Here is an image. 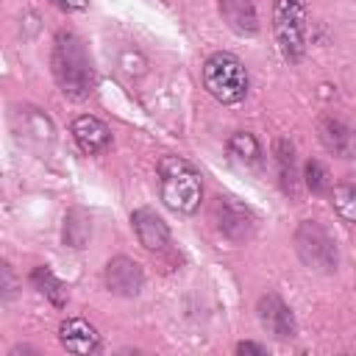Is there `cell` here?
<instances>
[{
	"instance_id": "30bf717a",
	"label": "cell",
	"mask_w": 356,
	"mask_h": 356,
	"mask_svg": "<svg viewBox=\"0 0 356 356\" xmlns=\"http://www.w3.org/2000/svg\"><path fill=\"white\" fill-rule=\"evenodd\" d=\"M58 342L70 353H78V356H89V353L100 350V334L83 317H67L58 325Z\"/></svg>"
},
{
	"instance_id": "52a82bcc",
	"label": "cell",
	"mask_w": 356,
	"mask_h": 356,
	"mask_svg": "<svg viewBox=\"0 0 356 356\" xmlns=\"http://www.w3.org/2000/svg\"><path fill=\"white\" fill-rule=\"evenodd\" d=\"M103 281H106V289L111 295H120V298H134L142 292L145 286V273L139 267V261L128 259V256H114L106 270H103Z\"/></svg>"
},
{
	"instance_id": "4fadbf2b",
	"label": "cell",
	"mask_w": 356,
	"mask_h": 356,
	"mask_svg": "<svg viewBox=\"0 0 356 356\" xmlns=\"http://www.w3.org/2000/svg\"><path fill=\"white\" fill-rule=\"evenodd\" d=\"M217 8L234 33H239V36L259 33V14H256L253 0H217Z\"/></svg>"
},
{
	"instance_id": "9c48e42d",
	"label": "cell",
	"mask_w": 356,
	"mask_h": 356,
	"mask_svg": "<svg viewBox=\"0 0 356 356\" xmlns=\"http://www.w3.org/2000/svg\"><path fill=\"white\" fill-rule=\"evenodd\" d=\"M317 136H320V145L339 156V159H356V128L348 125L345 120L334 117V114H325L317 120Z\"/></svg>"
},
{
	"instance_id": "3957f363",
	"label": "cell",
	"mask_w": 356,
	"mask_h": 356,
	"mask_svg": "<svg viewBox=\"0 0 356 356\" xmlns=\"http://www.w3.org/2000/svg\"><path fill=\"white\" fill-rule=\"evenodd\" d=\"M203 86L217 103L234 106L248 95V70L234 53H211L203 64Z\"/></svg>"
},
{
	"instance_id": "7c38bea8",
	"label": "cell",
	"mask_w": 356,
	"mask_h": 356,
	"mask_svg": "<svg viewBox=\"0 0 356 356\" xmlns=\"http://www.w3.org/2000/svg\"><path fill=\"white\" fill-rule=\"evenodd\" d=\"M70 131H72V139L78 142V147H81L83 153H89V156L103 153V150L108 147V142H111L108 125H106L103 120L92 117V114H81V117H75Z\"/></svg>"
},
{
	"instance_id": "8fae6325",
	"label": "cell",
	"mask_w": 356,
	"mask_h": 356,
	"mask_svg": "<svg viewBox=\"0 0 356 356\" xmlns=\"http://www.w3.org/2000/svg\"><path fill=\"white\" fill-rule=\"evenodd\" d=\"M131 225H134V234H136L142 248L164 250L170 245V228H167V222L153 209H136L131 214Z\"/></svg>"
},
{
	"instance_id": "277c9868",
	"label": "cell",
	"mask_w": 356,
	"mask_h": 356,
	"mask_svg": "<svg viewBox=\"0 0 356 356\" xmlns=\"http://www.w3.org/2000/svg\"><path fill=\"white\" fill-rule=\"evenodd\" d=\"M273 36L278 53L289 64H298L306 56L309 17L303 0H273Z\"/></svg>"
},
{
	"instance_id": "e0dca14e",
	"label": "cell",
	"mask_w": 356,
	"mask_h": 356,
	"mask_svg": "<svg viewBox=\"0 0 356 356\" xmlns=\"http://www.w3.org/2000/svg\"><path fill=\"white\" fill-rule=\"evenodd\" d=\"M89 234H92L89 217L81 209L67 211V217H64V234H61L64 236V245H70V248H86Z\"/></svg>"
},
{
	"instance_id": "d6986e66",
	"label": "cell",
	"mask_w": 356,
	"mask_h": 356,
	"mask_svg": "<svg viewBox=\"0 0 356 356\" xmlns=\"http://www.w3.org/2000/svg\"><path fill=\"white\" fill-rule=\"evenodd\" d=\"M22 134L28 139H39V142H50L53 139V125L50 120L36 111V108H22Z\"/></svg>"
},
{
	"instance_id": "8992f818",
	"label": "cell",
	"mask_w": 356,
	"mask_h": 356,
	"mask_svg": "<svg viewBox=\"0 0 356 356\" xmlns=\"http://www.w3.org/2000/svg\"><path fill=\"white\" fill-rule=\"evenodd\" d=\"M214 222L220 228V234L225 239H231L234 245L248 242L256 234V217L253 211L239 203L236 197H217L214 203Z\"/></svg>"
},
{
	"instance_id": "6da1fadb",
	"label": "cell",
	"mask_w": 356,
	"mask_h": 356,
	"mask_svg": "<svg viewBox=\"0 0 356 356\" xmlns=\"http://www.w3.org/2000/svg\"><path fill=\"white\" fill-rule=\"evenodd\" d=\"M50 67H53V78H56L58 89L67 97L83 100L92 92V61H89V53H86L83 42L75 33L61 31L56 36Z\"/></svg>"
},
{
	"instance_id": "603a6c76",
	"label": "cell",
	"mask_w": 356,
	"mask_h": 356,
	"mask_svg": "<svg viewBox=\"0 0 356 356\" xmlns=\"http://www.w3.org/2000/svg\"><path fill=\"white\" fill-rule=\"evenodd\" d=\"M11 292H14V275H11V267L3 264V295L11 298Z\"/></svg>"
},
{
	"instance_id": "9a60e30c",
	"label": "cell",
	"mask_w": 356,
	"mask_h": 356,
	"mask_svg": "<svg viewBox=\"0 0 356 356\" xmlns=\"http://www.w3.org/2000/svg\"><path fill=\"white\" fill-rule=\"evenodd\" d=\"M31 284H33V289L39 292V295H44L53 306H67V286H64V281L50 270V267H33L31 270Z\"/></svg>"
},
{
	"instance_id": "5bb4252c",
	"label": "cell",
	"mask_w": 356,
	"mask_h": 356,
	"mask_svg": "<svg viewBox=\"0 0 356 356\" xmlns=\"http://www.w3.org/2000/svg\"><path fill=\"white\" fill-rule=\"evenodd\" d=\"M273 156H275V167H278V184L286 195H298V184H300V175H298V159H295V145L289 139H275L273 145Z\"/></svg>"
},
{
	"instance_id": "ffe728a7",
	"label": "cell",
	"mask_w": 356,
	"mask_h": 356,
	"mask_svg": "<svg viewBox=\"0 0 356 356\" xmlns=\"http://www.w3.org/2000/svg\"><path fill=\"white\" fill-rule=\"evenodd\" d=\"M303 184L312 195H328L331 192V175H328L325 164L317 159H309L303 164Z\"/></svg>"
},
{
	"instance_id": "44dd1931",
	"label": "cell",
	"mask_w": 356,
	"mask_h": 356,
	"mask_svg": "<svg viewBox=\"0 0 356 356\" xmlns=\"http://www.w3.org/2000/svg\"><path fill=\"white\" fill-rule=\"evenodd\" d=\"M236 353H253V356H264V353H267V348H264V345H259V342H250V339H248V342H239V345H236Z\"/></svg>"
},
{
	"instance_id": "5b68a950",
	"label": "cell",
	"mask_w": 356,
	"mask_h": 356,
	"mask_svg": "<svg viewBox=\"0 0 356 356\" xmlns=\"http://www.w3.org/2000/svg\"><path fill=\"white\" fill-rule=\"evenodd\" d=\"M295 250L300 256V261L309 270L317 273H337L339 264V253H337V242L328 234V228H323L317 220H303L295 228Z\"/></svg>"
},
{
	"instance_id": "7402d4cb",
	"label": "cell",
	"mask_w": 356,
	"mask_h": 356,
	"mask_svg": "<svg viewBox=\"0 0 356 356\" xmlns=\"http://www.w3.org/2000/svg\"><path fill=\"white\" fill-rule=\"evenodd\" d=\"M58 8H64V11H83L86 6H89V0H53Z\"/></svg>"
},
{
	"instance_id": "ac0fdd59",
	"label": "cell",
	"mask_w": 356,
	"mask_h": 356,
	"mask_svg": "<svg viewBox=\"0 0 356 356\" xmlns=\"http://www.w3.org/2000/svg\"><path fill=\"white\" fill-rule=\"evenodd\" d=\"M228 153H231L236 161L256 164L259 156H261V145H259V139H256L250 131H236V134H231V139H228Z\"/></svg>"
},
{
	"instance_id": "7a4b0ae2",
	"label": "cell",
	"mask_w": 356,
	"mask_h": 356,
	"mask_svg": "<svg viewBox=\"0 0 356 356\" xmlns=\"http://www.w3.org/2000/svg\"><path fill=\"white\" fill-rule=\"evenodd\" d=\"M161 200L178 214H195L203 200L200 172L181 156H164L159 161Z\"/></svg>"
},
{
	"instance_id": "2e32d148",
	"label": "cell",
	"mask_w": 356,
	"mask_h": 356,
	"mask_svg": "<svg viewBox=\"0 0 356 356\" xmlns=\"http://www.w3.org/2000/svg\"><path fill=\"white\" fill-rule=\"evenodd\" d=\"M331 203L342 220L356 222V175H348L331 186Z\"/></svg>"
},
{
	"instance_id": "ba28073f",
	"label": "cell",
	"mask_w": 356,
	"mask_h": 356,
	"mask_svg": "<svg viewBox=\"0 0 356 356\" xmlns=\"http://www.w3.org/2000/svg\"><path fill=\"white\" fill-rule=\"evenodd\" d=\"M256 312H259L261 325H264L275 339H292V337L298 334L295 314H292V309L284 303L281 295H275V292L261 295L259 303H256Z\"/></svg>"
}]
</instances>
